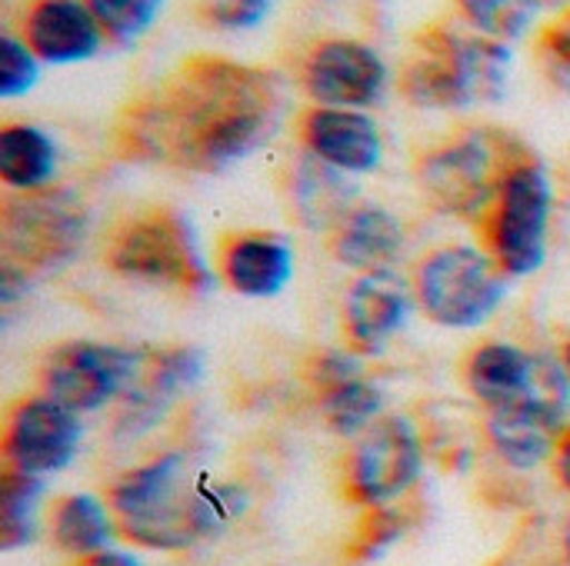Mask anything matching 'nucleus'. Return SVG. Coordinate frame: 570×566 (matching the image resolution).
Instances as JSON below:
<instances>
[{"mask_svg": "<svg viewBox=\"0 0 570 566\" xmlns=\"http://www.w3.org/2000/svg\"><path fill=\"white\" fill-rule=\"evenodd\" d=\"M284 120V87L274 73L220 57H190L117 123L127 157L197 173L227 170L257 153Z\"/></svg>", "mask_w": 570, "mask_h": 566, "instance_id": "1", "label": "nucleus"}, {"mask_svg": "<svg viewBox=\"0 0 570 566\" xmlns=\"http://www.w3.org/2000/svg\"><path fill=\"white\" fill-rule=\"evenodd\" d=\"M107 504L127 540L170 554L224 530L244 510V494L194 470L184 454H164L127 470Z\"/></svg>", "mask_w": 570, "mask_h": 566, "instance_id": "2", "label": "nucleus"}, {"mask_svg": "<svg viewBox=\"0 0 570 566\" xmlns=\"http://www.w3.org/2000/svg\"><path fill=\"white\" fill-rule=\"evenodd\" d=\"M511 47L478 30L438 23L417 37L404 67V97L424 110H468L508 93Z\"/></svg>", "mask_w": 570, "mask_h": 566, "instance_id": "3", "label": "nucleus"}, {"mask_svg": "<svg viewBox=\"0 0 570 566\" xmlns=\"http://www.w3.org/2000/svg\"><path fill=\"white\" fill-rule=\"evenodd\" d=\"M531 160L528 147L494 127H474L428 150L417 163L424 200L448 217H484L504 180Z\"/></svg>", "mask_w": 570, "mask_h": 566, "instance_id": "4", "label": "nucleus"}, {"mask_svg": "<svg viewBox=\"0 0 570 566\" xmlns=\"http://www.w3.org/2000/svg\"><path fill=\"white\" fill-rule=\"evenodd\" d=\"M104 257L114 274L154 287L207 294L217 284L194 224L170 207L127 217L110 234Z\"/></svg>", "mask_w": 570, "mask_h": 566, "instance_id": "5", "label": "nucleus"}, {"mask_svg": "<svg viewBox=\"0 0 570 566\" xmlns=\"http://www.w3.org/2000/svg\"><path fill=\"white\" fill-rule=\"evenodd\" d=\"M508 280L511 277L488 250L448 244L421 260L414 274V294L428 320L438 327L474 330L501 310L508 300Z\"/></svg>", "mask_w": 570, "mask_h": 566, "instance_id": "6", "label": "nucleus"}, {"mask_svg": "<svg viewBox=\"0 0 570 566\" xmlns=\"http://www.w3.org/2000/svg\"><path fill=\"white\" fill-rule=\"evenodd\" d=\"M554 187L548 170L531 157L501 187L484 220L488 254L508 277H531L548 260Z\"/></svg>", "mask_w": 570, "mask_h": 566, "instance_id": "7", "label": "nucleus"}, {"mask_svg": "<svg viewBox=\"0 0 570 566\" xmlns=\"http://www.w3.org/2000/svg\"><path fill=\"white\" fill-rule=\"evenodd\" d=\"M570 414V374L561 360L541 357L534 390L501 410H491L488 440L494 454L514 470H534L554 457Z\"/></svg>", "mask_w": 570, "mask_h": 566, "instance_id": "8", "label": "nucleus"}, {"mask_svg": "<svg viewBox=\"0 0 570 566\" xmlns=\"http://www.w3.org/2000/svg\"><path fill=\"white\" fill-rule=\"evenodd\" d=\"M87 234V214L70 193H20L3 203L0 237L10 270H50L67 264Z\"/></svg>", "mask_w": 570, "mask_h": 566, "instance_id": "9", "label": "nucleus"}, {"mask_svg": "<svg viewBox=\"0 0 570 566\" xmlns=\"http://www.w3.org/2000/svg\"><path fill=\"white\" fill-rule=\"evenodd\" d=\"M140 367V350L100 340H70L40 367V390L73 414H94L120 400Z\"/></svg>", "mask_w": 570, "mask_h": 566, "instance_id": "10", "label": "nucleus"}, {"mask_svg": "<svg viewBox=\"0 0 570 566\" xmlns=\"http://www.w3.org/2000/svg\"><path fill=\"white\" fill-rule=\"evenodd\" d=\"M424 474V444L407 417L377 420L354 447L347 464V494L377 510L397 504Z\"/></svg>", "mask_w": 570, "mask_h": 566, "instance_id": "11", "label": "nucleus"}, {"mask_svg": "<svg viewBox=\"0 0 570 566\" xmlns=\"http://www.w3.org/2000/svg\"><path fill=\"white\" fill-rule=\"evenodd\" d=\"M80 444H83L80 414L67 410L47 394L20 400L7 414V427H3L7 470L47 480L77 460Z\"/></svg>", "mask_w": 570, "mask_h": 566, "instance_id": "12", "label": "nucleus"}, {"mask_svg": "<svg viewBox=\"0 0 570 566\" xmlns=\"http://www.w3.org/2000/svg\"><path fill=\"white\" fill-rule=\"evenodd\" d=\"M304 90L317 107L364 110L384 97L387 63L361 40H324L304 60Z\"/></svg>", "mask_w": 570, "mask_h": 566, "instance_id": "13", "label": "nucleus"}, {"mask_svg": "<svg viewBox=\"0 0 570 566\" xmlns=\"http://www.w3.org/2000/svg\"><path fill=\"white\" fill-rule=\"evenodd\" d=\"M207 357L197 347H170V350H140V367L130 390L120 397L117 430L124 437H140L154 430L167 410L204 380Z\"/></svg>", "mask_w": 570, "mask_h": 566, "instance_id": "14", "label": "nucleus"}, {"mask_svg": "<svg viewBox=\"0 0 570 566\" xmlns=\"http://www.w3.org/2000/svg\"><path fill=\"white\" fill-rule=\"evenodd\" d=\"M414 284H407L394 267L361 274L344 300V327L347 340L361 354H381L411 317Z\"/></svg>", "mask_w": 570, "mask_h": 566, "instance_id": "15", "label": "nucleus"}, {"mask_svg": "<svg viewBox=\"0 0 570 566\" xmlns=\"http://www.w3.org/2000/svg\"><path fill=\"white\" fill-rule=\"evenodd\" d=\"M304 147L314 160L341 173H371L384 160V137L364 110L311 107L301 120Z\"/></svg>", "mask_w": 570, "mask_h": 566, "instance_id": "16", "label": "nucleus"}, {"mask_svg": "<svg viewBox=\"0 0 570 566\" xmlns=\"http://www.w3.org/2000/svg\"><path fill=\"white\" fill-rule=\"evenodd\" d=\"M224 284L250 300H271L294 280L297 254L287 237L271 230H244L220 244L217 254Z\"/></svg>", "mask_w": 570, "mask_h": 566, "instance_id": "17", "label": "nucleus"}, {"mask_svg": "<svg viewBox=\"0 0 570 566\" xmlns=\"http://www.w3.org/2000/svg\"><path fill=\"white\" fill-rule=\"evenodd\" d=\"M104 37L87 0H33L23 17V40L40 63H83L100 53Z\"/></svg>", "mask_w": 570, "mask_h": 566, "instance_id": "18", "label": "nucleus"}, {"mask_svg": "<svg viewBox=\"0 0 570 566\" xmlns=\"http://www.w3.org/2000/svg\"><path fill=\"white\" fill-rule=\"evenodd\" d=\"M324 424L341 437H364L384 410V394L364 377L354 357L327 354L314 367Z\"/></svg>", "mask_w": 570, "mask_h": 566, "instance_id": "19", "label": "nucleus"}, {"mask_svg": "<svg viewBox=\"0 0 570 566\" xmlns=\"http://www.w3.org/2000/svg\"><path fill=\"white\" fill-rule=\"evenodd\" d=\"M541 374V357L521 350L518 344H504V340H491L481 344L464 367V380L471 387V394L488 404L491 410L511 407L518 400H524Z\"/></svg>", "mask_w": 570, "mask_h": 566, "instance_id": "20", "label": "nucleus"}, {"mask_svg": "<svg viewBox=\"0 0 570 566\" xmlns=\"http://www.w3.org/2000/svg\"><path fill=\"white\" fill-rule=\"evenodd\" d=\"M331 247L344 267H354L361 274L391 270L404 250V224L387 207L364 203V207H354L334 227Z\"/></svg>", "mask_w": 570, "mask_h": 566, "instance_id": "21", "label": "nucleus"}, {"mask_svg": "<svg viewBox=\"0 0 570 566\" xmlns=\"http://www.w3.org/2000/svg\"><path fill=\"white\" fill-rule=\"evenodd\" d=\"M117 530L120 527H117L110 504H104L94 494H67L53 504L50 537H53L57 550H63L77 560L110 550Z\"/></svg>", "mask_w": 570, "mask_h": 566, "instance_id": "22", "label": "nucleus"}, {"mask_svg": "<svg viewBox=\"0 0 570 566\" xmlns=\"http://www.w3.org/2000/svg\"><path fill=\"white\" fill-rule=\"evenodd\" d=\"M57 177V143L33 123H7L0 130V180L13 193L47 190Z\"/></svg>", "mask_w": 570, "mask_h": 566, "instance_id": "23", "label": "nucleus"}, {"mask_svg": "<svg viewBox=\"0 0 570 566\" xmlns=\"http://www.w3.org/2000/svg\"><path fill=\"white\" fill-rule=\"evenodd\" d=\"M47 484L43 477H27L17 470H3L0 487V550H20L37 540L40 530V504Z\"/></svg>", "mask_w": 570, "mask_h": 566, "instance_id": "24", "label": "nucleus"}, {"mask_svg": "<svg viewBox=\"0 0 570 566\" xmlns=\"http://www.w3.org/2000/svg\"><path fill=\"white\" fill-rule=\"evenodd\" d=\"M341 170L307 157V163L297 173V187H294V203L304 217V224L311 227H337L354 207H351V193L344 187Z\"/></svg>", "mask_w": 570, "mask_h": 566, "instance_id": "25", "label": "nucleus"}, {"mask_svg": "<svg viewBox=\"0 0 570 566\" xmlns=\"http://www.w3.org/2000/svg\"><path fill=\"white\" fill-rule=\"evenodd\" d=\"M458 7L478 33L511 43L531 30L541 0H458Z\"/></svg>", "mask_w": 570, "mask_h": 566, "instance_id": "26", "label": "nucleus"}, {"mask_svg": "<svg viewBox=\"0 0 570 566\" xmlns=\"http://www.w3.org/2000/svg\"><path fill=\"white\" fill-rule=\"evenodd\" d=\"M97 23L114 43H137L164 10V0H87Z\"/></svg>", "mask_w": 570, "mask_h": 566, "instance_id": "27", "label": "nucleus"}, {"mask_svg": "<svg viewBox=\"0 0 570 566\" xmlns=\"http://www.w3.org/2000/svg\"><path fill=\"white\" fill-rule=\"evenodd\" d=\"M37 80H40L37 53L27 47V40L3 33V40H0V97L3 100L23 97L37 87Z\"/></svg>", "mask_w": 570, "mask_h": 566, "instance_id": "28", "label": "nucleus"}, {"mask_svg": "<svg viewBox=\"0 0 570 566\" xmlns=\"http://www.w3.org/2000/svg\"><path fill=\"white\" fill-rule=\"evenodd\" d=\"M274 0H204L200 13L217 30H254L271 17Z\"/></svg>", "mask_w": 570, "mask_h": 566, "instance_id": "29", "label": "nucleus"}, {"mask_svg": "<svg viewBox=\"0 0 570 566\" xmlns=\"http://www.w3.org/2000/svg\"><path fill=\"white\" fill-rule=\"evenodd\" d=\"M401 537V520L391 507H377L364 527V537H361V557H377L384 554V547H391L394 540Z\"/></svg>", "mask_w": 570, "mask_h": 566, "instance_id": "30", "label": "nucleus"}, {"mask_svg": "<svg viewBox=\"0 0 570 566\" xmlns=\"http://www.w3.org/2000/svg\"><path fill=\"white\" fill-rule=\"evenodd\" d=\"M544 43L551 47V53H554L558 60H564V63L570 67V10L561 17V20H554V23L548 27Z\"/></svg>", "mask_w": 570, "mask_h": 566, "instance_id": "31", "label": "nucleus"}, {"mask_svg": "<svg viewBox=\"0 0 570 566\" xmlns=\"http://www.w3.org/2000/svg\"><path fill=\"white\" fill-rule=\"evenodd\" d=\"M77 566H144L134 554L127 550H104V554H94V557H83Z\"/></svg>", "mask_w": 570, "mask_h": 566, "instance_id": "32", "label": "nucleus"}, {"mask_svg": "<svg viewBox=\"0 0 570 566\" xmlns=\"http://www.w3.org/2000/svg\"><path fill=\"white\" fill-rule=\"evenodd\" d=\"M554 470H558L561 487L570 494V427L564 430V437H561V444L554 450Z\"/></svg>", "mask_w": 570, "mask_h": 566, "instance_id": "33", "label": "nucleus"}, {"mask_svg": "<svg viewBox=\"0 0 570 566\" xmlns=\"http://www.w3.org/2000/svg\"><path fill=\"white\" fill-rule=\"evenodd\" d=\"M564 554H568V564H570V520H568V530H564Z\"/></svg>", "mask_w": 570, "mask_h": 566, "instance_id": "34", "label": "nucleus"}, {"mask_svg": "<svg viewBox=\"0 0 570 566\" xmlns=\"http://www.w3.org/2000/svg\"><path fill=\"white\" fill-rule=\"evenodd\" d=\"M564 367H568V374H570V344L564 347Z\"/></svg>", "mask_w": 570, "mask_h": 566, "instance_id": "35", "label": "nucleus"}]
</instances>
